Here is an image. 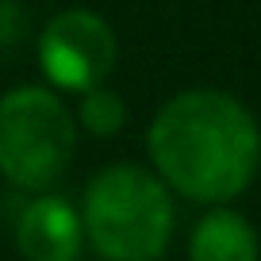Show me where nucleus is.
I'll list each match as a JSON object with an SVG mask.
<instances>
[{"label":"nucleus","instance_id":"obj_8","mask_svg":"<svg viewBox=\"0 0 261 261\" xmlns=\"http://www.w3.org/2000/svg\"><path fill=\"white\" fill-rule=\"evenodd\" d=\"M27 16L16 0H0V50H12L19 39H23Z\"/></svg>","mask_w":261,"mask_h":261},{"label":"nucleus","instance_id":"obj_5","mask_svg":"<svg viewBox=\"0 0 261 261\" xmlns=\"http://www.w3.org/2000/svg\"><path fill=\"white\" fill-rule=\"evenodd\" d=\"M12 238L23 261H81L89 250L81 230V212L62 192L31 196L16 215Z\"/></svg>","mask_w":261,"mask_h":261},{"label":"nucleus","instance_id":"obj_2","mask_svg":"<svg viewBox=\"0 0 261 261\" xmlns=\"http://www.w3.org/2000/svg\"><path fill=\"white\" fill-rule=\"evenodd\" d=\"M85 246L100 261H162L177 230V196L150 165L112 162L81 192Z\"/></svg>","mask_w":261,"mask_h":261},{"label":"nucleus","instance_id":"obj_4","mask_svg":"<svg viewBox=\"0 0 261 261\" xmlns=\"http://www.w3.org/2000/svg\"><path fill=\"white\" fill-rule=\"evenodd\" d=\"M35 58L46 77V89L58 96H85L108 85L119 62L115 27L92 8H62L42 23L35 39Z\"/></svg>","mask_w":261,"mask_h":261},{"label":"nucleus","instance_id":"obj_1","mask_svg":"<svg viewBox=\"0 0 261 261\" xmlns=\"http://www.w3.org/2000/svg\"><path fill=\"white\" fill-rule=\"evenodd\" d=\"M150 173L200 207H230L261 173V123L227 89H185L146 127Z\"/></svg>","mask_w":261,"mask_h":261},{"label":"nucleus","instance_id":"obj_3","mask_svg":"<svg viewBox=\"0 0 261 261\" xmlns=\"http://www.w3.org/2000/svg\"><path fill=\"white\" fill-rule=\"evenodd\" d=\"M77 119L46 85H16L0 96V177L27 196L54 192L77 154Z\"/></svg>","mask_w":261,"mask_h":261},{"label":"nucleus","instance_id":"obj_6","mask_svg":"<svg viewBox=\"0 0 261 261\" xmlns=\"http://www.w3.org/2000/svg\"><path fill=\"white\" fill-rule=\"evenodd\" d=\"M185 261H261V234L234 204L204 207L188 230Z\"/></svg>","mask_w":261,"mask_h":261},{"label":"nucleus","instance_id":"obj_7","mask_svg":"<svg viewBox=\"0 0 261 261\" xmlns=\"http://www.w3.org/2000/svg\"><path fill=\"white\" fill-rule=\"evenodd\" d=\"M73 119H77V130H85L92 139H115V135L127 127L130 112H127V100H123L119 92L100 85V89L77 96Z\"/></svg>","mask_w":261,"mask_h":261}]
</instances>
